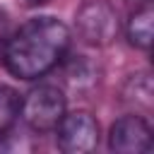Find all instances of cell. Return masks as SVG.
Here are the masks:
<instances>
[{
	"label": "cell",
	"mask_w": 154,
	"mask_h": 154,
	"mask_svg": "<svg viewBox=\"0 0 154 154\" xmlns=\"http://www.w3.org/2000/svg\"><path fill=\"white\" fill-rule=\"evenodd\" d=\"M70 48V29L55 17H31L17 31L7 34L0 60L17 79H38L65 58Z\"/></svg>",
	"instance_id": "1"
},
{
	"label": "cell",
	"mask_w": 154,
	"mask_h": 154,
	"mask_svg": "<svg viewBox=\"0 0 154 154\" xmlns=\"http://www.w3.org/2000/svg\"><path fill=\"white\" fill-rule=\"evenodd\" d=\"M19 116L24 123L36 130V132H51L65 116V96L58 87L53 84H41L31 89L22 103H19Z\"/></svg>",
	"instance_id": "2"
},
{
	"label": "cell",
	"mask_w": 154,
	"mask_h": 154,
	"mask_svg": "<svg viewBox=\"0 0 154 154\" xmlns=\"http://www.w3.org/2000/svg\"><path fill=\"white\" fill-rule=\"evenodd\" d=\"M77 34L89 46H108L118 36V12L106 0H87L75 17Z\"/></svg>",
	"instance_id": "3"
},
{
	"label": "cell",
	"mask_w": 154,
	"mask_h": 154,
	"mask_svg": "<svg viewBox=\"0 0 154 154\" xmlns=\"http://www.w3.org/2000/svg\"><path fill=\"white\" fill-rule=\"evenodd\" d=\"M58 147L67 154H84L99 144V125L87 111L65 113L55 125Z\"/></svg>",
	"instance_id": "4"
},
{
	"label": "cell",
	"mask_w": 154,
	"mask_h": 154,
	"mask_svg": "<svg viewBox=\"0 0 154 154\" xmlns=\"http://www.w3.org/2000/svg\"><path fill=\"white\" fill-rule=\"evenodd\" d=\"M152 147V128L142 116H123L111 125L108 132V149L120 154H137L149 152Z\"/></svg>",
	"instance_id": "5"
},
{
	"label": "cell",
	"mask_w": 154,
	"mask_h": 154,
	"mask_svg": "<svg viewBox=\"0 0 154 154\" xmlns=\"http://www.w3.org/2000/svg\"><path fill=\"white\" fill-rule=\"evenodd\" d=\"M152 19H154L152 2L142 0L128 19V38L135 48L149 51V46H152Z\"/></svg>",
	"instance_id": "6"
},
{
	"label": "cell",
	"mask_w": 154,
	"mask_h": 154,
	"mask_svg": "<svg viewBox=\"0 0 154 154\" xmlns=\"http://www.w3.org/2000/svg\"><path fill=\"white\" fill-rule=\"evenodd\" d=\"M19 103H22V99L17 96V91L5 87V84H0V137L19 118Z\"/></svg>",
	"instance_id": "7"
},
{
	"label": "cell",
	"mask_w": 154,
	"mask_h": 154,
	"mask_svg": "<svg viewBox=\"0 0 154 154\" xmlns=\"http://www.w3.org/2000/svg\"><path fill=\"white\" fill-rule=\"evenodd\" d=\"M7 34H10V22H7V14L0 12V48H2L5 38H7Z\"/></svg>",
	"instance_id": "8"
},
{
	"label": "cell",
	"mask_w": 154,
	"mask_h": 154,
	"mask_svg": "<svg viewBox=\"0 0 154 154\" xmlns=\"http://www.w3.org/2000/svg\"><path fill=\"white\" fill-rule=\"evenodd\" d=\"M22 2H24L26 7H38V5H46L48 0H22Z\"/></svg>",
	"instance_id": "9"
}]
</instances>
